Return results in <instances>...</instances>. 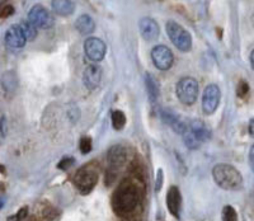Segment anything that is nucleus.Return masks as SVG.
Instances as JSON below:
<instances>
[{
	"label": "nucleus",
	"mask_w": 254,
	"mask_h": 221,
	"mask_svg": "<svg viewBox=\"0 0 254 221\" xmlns=\"http://www.w3.org/2000/svg\"><path fill=\"white\" fill-rule=\"evenodd\" d=\"M248 131H249V135L253 136V138H254V118H252L251 122H249Z\"/></svg>",
	"instance_id": "obj_31"
},
{
	"label": "nucleus",
	"mask_w": 254,
	"mask_h": 221,
	"mask_svg": "<svg viewBox=\"0 0 254 221\" xmlns=\"http://www.w3.org/2000/svg\"><path fill=\"white\" fill-rule=\"evenodd\" d=\"M221 98V90L216 84H210L206 86L202 97V109L205 115H212L217 109Z\"/></svg>",
	"instance_id": "obj_9"
},
{
	"label": "nucleus",
	"mask_w": 254,
	"mask_h": 221,
	"mask_svg": "<svg viewBox=\"0 0 254 221\" xmlns=\"http://www.w3.org/2000/svg\"><path fill=\"white\" fill-rule=\"evenodd\" d=\"M14 14V8L10 4H3L0 6V18H8Z\"/></svg>",
	"instance_id": "obj_24"
},
{
	"label": "nucleus",
	"mask_w": 254,
	"mask_h": 221,
	"mask_svg": "<svg viewBox=\"0 0 254 221\" xmlns=\"http://www.w3.org/2000/svg\"><path fill=\"white\" fill-rule=\"evenodd\" d=\"M27 215H28V207H22L17 213V215L9 216L8 221H20L23 220Z\"/></svg>",
	"instance_id": "obj_26"
},
{
	"label": "nucleus",
	"mask_w": 254,
	"mask_h": 221,
	"mask_svg": "<svg viewBox=\"0 0 254 221\" xmlns=\"http://www.w3.org/2000/svg\"><path fill=\"white\" fill-rule=\"evenodd\" d=\"M165 29H167L168 37L171 38L172 43L179 51H190V47H192V37H190V32L185 29V27H182L174 20H169V22H167Z\"/></svg>",
	"instance_id": "obj_4"
},
{
	"label": "nucleus",
	"mask_w": 254,
	"mask_h": 221,
	"mask_svg": "<svg viewBox=\"0 0 254 221\" xmlns=\"http://www.w3.org/2000/svg\"><path fill=\"white\" fill-rule=\"evenodd\" d=\"M249 163H251L252 169L254 170V145L252 147L251 151H249Z\"/></svg>",
	"instance_id": "obj_30"
},
{
	"label": "nucleus",
	"mask_w": 254,
	"mask_h": 221,
	"mask_svg": "<svg viewBox=\"0 0 254 221\" xmlns=\"http://www.w3.org/2000/svg\"><path fill=\"white\" fill-rule=\"evenodd\" d=\"M98 183V173L92 165L80 168L74 175V184L81 195H87Z\"/></svg>",
	"instance_id": "obj_6"
},
{
	"label": "nucleus",
	"mask_w": 254,
	"mask_h": 221,
	"mask_svg": "<svg viewBox=\"0 0 254 221\" xmlns=\"http://www.w3.org/2000/svg\"><path fill=\"white\" fill-rule=\"evenodd\" d=\"M4 40L10 49H22L27 42L19 24H13V26L9 27L5 32Z\"/></svg>",
	"instance_id": "obj_11"
},
{
	"label": "nucleus",
	"mask_w": 254,
	"mask_h": 221,
	"mask_svg": "<svg viewBox=\"0 0 254 221\" xmlns=\"http://www.w3.org/2000/svg\"><path fill=\"white\" fill-rule=\"evenodd\" d=\"M4 204H5V200H4V198H3V197H0V210L3 209Z\"/></svg>",
	"instance_id": "obj_33"
},
{
	"label": "nucleus",
	"mask_w": 254,
	"mask_h": 221,
	"mask_svg": "<svg viewBox=\"0 0 254 221\" xmlns=\"http://www.w3.org/2000/svg\"><path fill=\"white\" fill-rule=\"evenodd\" d=\"M84 51L88 58L93 61H101L106 56V43L97 37H89L84 42Z\"/></svg>",
	"instance_id": "obj_10"
},
{
	"label": "nucleus",
	"mask_w": 254,
	"mask_h": 221,
	"mask_svg": "<svg viewBox=\"0 0 254 221\" xmlns=\"http://www.w3.org/2000/svg\"><path fill=\"white\" fill-rule=\"evenodd\" d=\"M183 138H185L186 147L194 150L198 149L201 147V144H203L210 139V131H208V129L203 122L198 120H193L187 125Z\"/></svg>",
	"instance_id": "obj_3"
},
{
	"label": "nucleus",
	"mask_w": 254,
	"mask_h": 221,
	"mask_svg": "<svg viewBox=\"0 0 254 221\" xmlns=\"http://www.w3.org/2000/svg\"><path fill=\"white\" fill-rule=\"evenodd\" d=\"M222 221H238V214L234 207H224V210H222Z\"/></svg>",
	"instance_id": "obj_22"
},
{
	"label": "nucleus",
	"mask_w": 254,
	"mask_h": 221,
	"mask_svg": "<svg viewBox=\"0 0 254 221\" xmlns=\"http://www.w3.org/2000/svg\"><path fill=\"white\" fill-rule=\"evenodd\" d=\"M19 26L22 28V31H23V35L27 41L35 40L36 36H37V29H36V27L33 24H31L29 22H22Z\"/></svg>",
	"instance_id": "obj_20"
},
{
	"label": "nucleus",
	"mask_w": 254,
	"mask_h": 221,
	"mask_svg": "<svg viewBox=\"0 0 254 221\" xmlns=\"http://www.w3.org/2000/svg\"><path fill=\"white\" fill-rule=\"evenodd\" d=\"M145 85H146V90H147V95H149V101L153 106H155L156 102L159 99V84L156 83L155 78H154L151 74H146L145 75Z\"/></svg>",
	"instance_id": "obj_18"
},
{
	"label": "nucleus",
	"mask_w": 254,
	"mask_h": 221,
	"mask_svg": "<svg viewBox=\"0 0 254 221\" xmlns=\"http://www.w3.org/2000/svg\"><path fill=\"white\" fill-rule=\"evenodd\" d=\"M139 29L144 40L146 41L155 40V38H158L159 33H160L159 24L150 17H144L140 19Z\"/></svg>",
	"instance_id": "obj_13"
},
{
	"label": "nucleus",
	"mask_w": 254,
	"mask_h": 221,
	"mask_svg": "<svg viewBox=\"0 0 254 221\" xmlns=\"http://www.w3.org/2000/svg\"><path fill=\"white\" fill-rule=\"evenodd\" d=\"M75 28L78 29L79 33L83 36H88L93 33L95 29V22L93 18L88 14H81L75 20Z\"/></svg>",
	"instance_id": "obj_17"
},
{
	"label": "nucleus",
	"mask_w": 254,
	"mask_h": 221,
	"mask_svg": "<svg viewBox=\"0 0 254 221\" xmlns=\"http://www.w3.org/2000/svg\"><path fill=\"white\" fill-rule=\"evenodd\" d=\"M0 6H1V3H0Z\"/></svg>",
	"instance_id": "obj_34"
},
{
	"label": "nucleus",
	"mask_w": 254,
	"mask_h": 221,
	"mask_svg": "<svg viewBox=\"0 0 254 221\" xmlns=\"http://www.w3.org/2000/svg\"><path fill=\"white\" fill-rule=\"evenodd\" d=\"M181 205H182V196L179 192V188L176 186H172L167 193V206L169 213L178 218L179 213H181Z\"/></svg>",
	"instance_id": "obj_14"
},
{
	"label": "nucleus",
	"mask_w": 254,
	"mask_h": 221,
	"mask_svg": "<svg viewBox=\"0 0 254 221\" xmlns=\"http://www.w3.org/2000/svg\"><path fill=\"white\" fill-rule=\"evenodd\" d=\"M162 118L165 124L169 125L177 134H181L183 135L187 129V124H185L181 118L177 115H174L173 112H169V111H163L162 112Z\"/></svg>",
	"instance_id": "obj_16"
},
{
	"label": "nucleus",
	"mask_w": 254,
	"mask_h": 221,
	"mask_svg": "<svg viewBox=\"0 0 254 221\" xmlns=\"http://www.w3.org/2000/svg\"><path fill=\"white\" fill-rule=\"evenodd\" d=\"M251 65H252V68H253V70H254V50L252 51V54H251Z\"/></svg>",
	"instance_id": "obj_32"
},
{
	"label": "nucleus",
	"mask_w": 254,
	"mask_h": 221,
	"mask_svg": "<svg viewBox=\"0 0 254 221\" xmlns=\"http://www.w3.org/2000/svg\"><path fill=\"white\" fill-rule=\"evenodd\" d=\"M151 60L159 70H169L173 65L174 55L164 45H158L151 50Z\"/></svg>",
	"instance_id": "obj_8"
},
{
	"label": "nucleus",
	"mask_w": 254,
	"mask_h": 221,
	"mask_svg": "<svg viewBox=\"0 0 254 221\" xmlns=\"http://www.w3.org/2000/svg\"><path fill=\"white\" fill-rule=\"evenodd\" d=\"M198 92V81L194 78H190V76L182 78L176 85L177 98L181 103L186 104V106H190L197 101Z\"/></svg>",
	"instance_id": "obj_5"
},
{
	"label": "nucleus",
	"mask_w": 254,
	"mask_h": 221,
	"mask_svg": "<svg viewBox=\"0 0 254 221\" xmlns=\"http://www.w3.org/2000/svg\"><path fill=\"white\" fill-rule=\"evenodd\" d=\"M102 80V69L98 65H88L83 73V83L88 89H97Z\"/></svg>",
	"instance_id": "obj_12"
},
{
	"label": "nucleus",
	"mask_w": 254,
	"mask_h": 221,
	"mask_svg": "<svg viewBox=\"0 0 254 221\" xmlns=\"http://www.w3.org/2000/svg\"><path fill=\"white\" fill-rule=\"evenodd\" d=\"M163 184V170L159 169L158 170V175H156V184H155V190L160 191Z\"/></svg>",
	"instance_id": "obj_28"
},
{
	"label": "nucleus",
	"mask_w": 254,
	"mask_h": 221,
	"mask_svg": "<svg viewBox=\"0 0 254 221\" xmlns=\"http://www.w3.org/2000/svg\"><path fill=\"white\" fill-rule=\"evenodd\" d=\"M72 164H74V159H72V158H64L63 160H61L60 163H59L58 167L60 168V169L65 170V169H69V168L71 167Z\"/></svg>",
	"instance_id": "obj_27"
},
{
	"label": "nucleus",
	"mask_w": 254,
	"mask_h": 221,
	"mask_svg": "<svg viewBox=\"0 0 254 221\" xmlns=\"http://www.w3.org/2000/svg\"><path fill=\"white\" fill-rule=\"evenodd\" d=\"M0 134H1V136H5V134H6L5 117L0 118Z\"/></svg>",
	"instance_id": "obj_29"
},
{
	"label": "nucleus",
	"mask_w": 254,
	"mask_h": 221,
	"mask_svg": "<svg viewBox=\"0 0 254 221\" xmlns=\"http://www.w3.org/2000/svg\"><path fill=\"white\" fill-rule=\"evenodd\" d=\"M248 92H249V85L247 84V81L242 80L239 84H238V89H237L238 97L244 98L247 94H248Z\"/></svg>",
	"instance_id": "obj_25"
},
{
	"label": "nucleus",
	"mask_w": 254,
	"mask_h": 221,
	"mask_svg": "<svg viewBox=\"0 0 254 221\" xmlns=\"http://www.w3.org/2000/svg\"><path fill=\"white\" fill-rule=\"evenodd\" d=\"M212 177L219 187L226 191H237L243 184L242 174L230 164H217L212 169Z\"/></svg>",
	"instance_id": "obj_2"
},
{
	"label": "nucleus",
	"mask_w": 254,
	"mask_h": 221,
	"mask_svg": "<svg viewBox=\"0 0 254 221\" xmlns=\"http://www.w3.org/2000/svg\"><path fill=\"white\" fill-rule=\"evenodd\" d=\"M139 205L137 190L130 183H124L115 192L112 198V206L119 215L131 214Z\"/></svg>",
	"instance_id": "obj_1"
},
{
	"label": "nucleus",
	"mask_w": 254,
	"mask_h": 221,
	"mask_svg": "<svg viewBox=\"0 0 254 221\" xmlns=\"http://www.w3.org/2000/svg\"><path fill=\"white\" fill-rule=\"evenodd\" d=\"M28 22L36 27V28H44L49 29L54 26V17L51 13L44 8L42 5L32 6V9L28 13Z\"/></svg>",
	"instance_id": "obj_7"
},
{
	"label": "nucleus",
	"mask_w": 254,
	"mask_h": 221,
	"mask_svg": "<svg viewBox=\"0 0 254 221\" xmlns=\"http://www.w3.org/2000/svg\"><path fill=\"white\" fill-rule=\"evenodd\" d=\"M126 125V116L122 111H115L112 113V126L115 130H122Z\"/></svg>",
	"instance_id": "obj_21"
},
{
	"label": "nucleus",
	"mask_w": 254,
	"mask_h": 221,
	"mask_svg": "<svg viewBox=\"0 0 254 221\" xmlns=\"http://www.w3.org/2000/svg\"><path fill=\"white\" fill-rule=\"evenodd\" d=\"M92 150V139L89 136H84L80 140V151L81 154H88Z\"/></svg>",
	"instance_id": "obj_23"
},
{
	"label": "nucleus",
	"mask_w": 254,
	"mask_h": 221,
	"mask_svg": "<svg viewBox=\"0 0 254 221\" xmlns=\"http://www.w3.org/2000/svg\"><path fill=\"white\" fill-rule=\"evenodd\" d=\"M54 12L59 15H71L75 10V4L70 0H54L51 1Z\"/></svg>",
	"instance_id": "obj_19"
},
{
	"label": "nucleus",
	"mask_w": 254,
	"mask_h": 221,
	"mask_svg": "<svg viewBox=\"0 0 254 221\" xmlns=\"http://www.w3.org/2000/svg\"><path fill=\"white\" fill-rule=\"evenodd\" d=\"M127 159V152L126 149L121 145H115L111 147L107 152V160L110 167L116 169V168L122 167Z\"/></svg>",
	"instance_id": "obj_15"
}]
</instances>
